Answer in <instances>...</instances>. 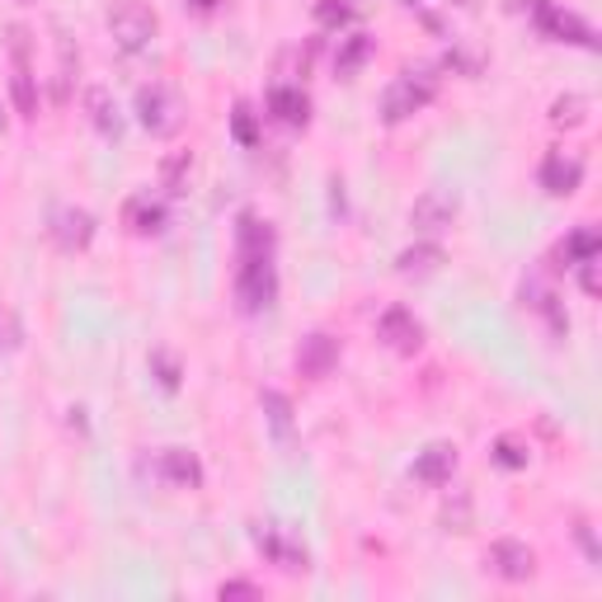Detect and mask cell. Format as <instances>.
<instances>
[{
    "mask_svg": "<svg viewBox=\"0 0 602 602\" xmlns=\"http://www.w3.org/2000/svg\"><path fill=\"white\" fill-rule=\"evenodd\" d=\"M10 52H14V76H10V99L20 118H38V85L28 71V28H10Z\"/></svg>",
    "mask_w": 602,
    "mask_h": 602,
    "instance_id": "obj_6",
    "label": "cell"
},
{
    "mask_svg": "<svg viewBox=\"0 0 602 602\" xmlns=\"http://www.w3.org/2000/svg\"><path fill=\"white\" fill-rule=\"evenodd\" d=\"M217 598H260V584H250V579H226Z\"/></svg>",
    "mask_w": 602,
    "mask_h": 602,
    "instance_id": "obj_32",
    "label": "cell"
},
{
    "mask_svg": "<svg viewBox=\"0 0 602 602\" xmlns=\"http://www.w3.org/2000/svg\"><path fill=\"white\" fill-rule=\"evenodd\" d=\"M575 268H579V288L589 292V297H598V288H602V283H598V254H589V260H579Z\"/></svg>",
    "mask_w": 602,
    "mask_h": 602,
    "instance_id": "obj_31",
    "label": "cell"
},
{
    "mask_svg": "<svg viewBox=\"0 0 602 602\" xmlns=\"http://www.w3.org/2000/svg\"><path fill=\"white\" fill-rule=\"evenodd\" d=\"M602 250V236L593 231V226H579L575 236H565L561 246H555V260H565V268H575L579 260H589V254Z\"/></svg>",
    "mask_w": 602,
    "mask_h": 602,
    "instance_id": "obj_21",
    "label": "cell"
},
{
    "mask_svg": "<svg viewBox=\"0 0 602 602\" xmlns=\"http://www.w3.org/2000/svg\"><path fill=\"white\" fill-rule=\"evenodd\" d=\"M377 339L391 353H405L410 358V353L424 349V325L414 321V311H405V306H386L381 321H377Z\"/></svg>",
    "mask_w": 602,
    "mask_h": 602,
    "instance_id": "obj_8",
    "label": "cell"
},
{
    "mask_svg": "<svg viewBox=\"0 0 602 602\" xmlns=\"http://www.w3.org/2000/svg\"><path fill=\"white\" fill-rule=\"evenodd\" d=\"M236 240H240V254H254V250H274V226H268V222H260V217H254V212H240Z\"/></svg>",
    "mask_w": 602,
    "mask_h": 602,
    "instance_id": "obj_23",
    "label": "cell"
},
{
    "mask_svg": "<svg viewBox=\"0 0 602 602\" xmlns=\"http://www.w3.org/2000/svg\"><path fill=\"white\" fill-rule=\"evenodd\" d=\"M523 306H532L537 315H547L551 335H565V329H569V315H565V306H561V297H555L541 278H527V283H523Z\"/></svg>",
    "mask_w": 602,
    "mask_h": 602,
    "instance_id": "obj_19",
    "label": "cell"
},
{
    "mask_svg": "<svg viewBox=\"0 0 602 602\" xmlns=\"http://www.w3.org/2000/svg\"><path fill=\"white\" fill-rule=\"evenodd\" d=\"M442 264H448V254H442L438 240H419V246H405L396 254V274L400 278H434Z\"/></svg>",
    "mask_w": 602,
    "mask_h": 602,
    "instance_id": "obj_15",
    "label": "cell"
},
{
    "mask_svg": "<svg viewBox=\"0 0 602 602\" xmlns=\"http://www.w3.org/2000/svg\"><path fill=\"white\" fill-rule=\"evenodd\" d=\"M151 372H155V381H161L165 391H179V358L170 353V349H155L151 353Z\"/></svg>",
    "mask_w": 602,
    "mask_h": 602,
    "instance_id": "obj_27",
    "label": "cell"
},
{
    "mask_svg": "<svg viewBox=\"0 0 602 602\" xmlns=\"http://www.w3.org/2000/svg\"><path fill=\"white\" fill-rule=\"evenodd\" d=\"M193 5H198V10H212V5H217V0H193Z\"/></svg>",
    "mask_w": 602,
    "mask_h": 602,
    "instance_id": "obj_34",
    "label": "cell"
},
{
    "mask_svg": "<svg viewBox=\"0 0 602 602\" xmlns=\"http://www.w3.org/2000/svg\"><path fill=\"white\" fill-rule=\"evenodd\" d=\"M523 10L532 14V24H537L547 38H555V42H575V48H598V34H593V28L584 24L579 14L561 10L555 0H523Z\"/></svg>",
    "mask_w": 602,
    "mask_h": 602,
    "instance_id": "obj_5",
    "label": "cell"
},
{
    "mask_svg": "<svg viewBox=\"0 0 602 602\" xmlns=\"http://www.w3.org/2000/svg\"><path fill=\"white\" fill-rule=\"evenodd\" d=\"M456 208H462V198H456L452 189H424L410 208V226L424 231V236H438L456 222Z\"/></svg>",
    "mask_w": 602,
    "mask_h": 602,
    "instance_id": "obj_7",
    "label": "cell"
},
{
    "mask_svg": "<svg viewBox=\"0 0 602 602\" xmlns=\"http://www.w3.org/2000/svg\"><path fill=\"white\" fill-rule=\"evenodd\" d=\"M52 240L62 246L66 254L85 250L95 240V212L90 208H57L52 212Z\"/></svg>",
    "mask_w": 602,
    "mask_h": 602,
    "instance_id": "obj_11",
    "label": "cell"
},
{
    "mask_svg": "<svg viewBox=\"0 0 602 602\" xmlns=\"http://www.w3.org/2000/svg\"><path fill=\"white\" fill-rule=\"evenodd\" d=\"M456 471V448L452 442H428V448L414 456V480L424 485H448Z\"/></svg>",
    "mask_w": 602,
    "mask_h": 602,
    "instance_id": "obj_17",
    "label": "cell"
},
{
    "mask_svg": "<svg viewBox=\"0 0 602 602\" xmlns=\"http://www.w3.org/2000/svg\"><path fill=\"white\" fill-rule=\"evenodd\" d=\"M579 179H584V165L575 161V155L551 151L547 161H541V189L555 193V198H569V193L579 189Z\"/></svg>",
    "mask_w": 602,
    "mask_h": 602,
    "instance_id": "obj_14",
    "label": "cell"
},
{
    "mask_svg": "<svg viewBox=\"0 0 602 602\" xmlns=\"http://www.w3.org/2000/svg\"><path fill=\"white\" fill-rule=\"evenodd\" d=\"M527 456H532V452H527L518 438H499V442H494V462L504 466V471H523Z\"/></svg>",
    "mask_w": 602,
    "mask_h": 602,
    "instance_id": "obj_29",
    "label": "cell"
},
{
    "mask_svg": "<svg viewBox=\"0 0 602 602\" xmlns=\"http://www.w3.org/2000/svg\"><path fill=\"white\" fill-rule=\"evenodd\" d=\"M20 5H34V0H20Z\"/></svg>",
    "mask_w": 602,
    "mask_h": 602,
    "instance_id": "obj_35",
    "label": "cell"
},
{
    "mask_svg": "<svg viewBox=\"0 0 602 602\" xmlns=\"http://www.w3.org/2000/svg\"><path fill=\"white\" fill-rule=\"evenodd\" d=\"M0 133H5V118H0Z\"/></svg>",
    "mask_w": 602,
    "mask_h": 602,
    "instance_id": "obj_36",
    "label": "cell"
},
{
    "mask_svg": "<svg viewBox=\"0 0 602 602\" xmlns=\"http://www.w3.org/2000/svg\"><path fill=\"white\" fill-rule=\"evenodd\" d=\"M315 20L325 28H343V24L358 20V5L353 0H315Z\"/></svg>",
    "mask_w": 602,
    "mask_h": 602,
    "instance_id": "obj_26",
    "label": "cell"
},
{
    "mask_svg": "<svg viewBox=\"0 0 602 602\" xmlns=\"http://www.w3.org/2000/svg\"><path fill=\"white\" fill-rule=\"evenodd\" d=\"M254 547H260L268 561H274L278 569H288V575H301V569L311 565V555H306V547H297V541H288L278 532V527H254Z\"/></svg>",
    "mask_w": 602,
    "mask_h": 602,
    "instance_id": "obj_12",
    "label": "cell"
},
{
    "mask_svg": "<svg viewBox=\"0 0 602 602\" xmlns=\"http://www.w3.org/2000/svg\"><path fill=\"white\" fill-rule=\"evenodd\" d=\"M137 118L151 137H175L184 127V99L170 85H141L137 90Z\"/></svg>",
    "mask_w": 602,
    "mask_h": 602,
    "instance_id": "obj_4",
    "label": "cell"
},
{
    "mask_svg": "<svg viewBox=\"0 0 602 602\" xmlns=\"http://www.w3.org/2000/svg\"><path fill=\"white\" fill-rule=\"evenodd\" d=\"M264 414H268V428L283 448H292V400L283 391H264Z\"/></svg>",
    "mask_w": 602,
    "mask_h": 602,
    "instance_id": "obj_22",
    "label": "cell"
},
{
    "mask_svg": "<svg viewBox=\"0 0 602 602\" xmlns=\"http://www.w3.org/2000/svg\"><path fill=\"white\" fill-rule=\"evenodd\" d=\"M278 297V274H274V250H254V254H240V268H236V301L240 311L260 315L274 306Z\"/></svg>",
    "mask_w": 602,
    "mask_h": 602,
    "instance_id": "obj_1",
    "label": "cell"
},
{
    "mask_svg": "<svg viewBox=\"0 0 602 602\" xmlns=\"http://www.w3.org/2000/svg\"><path fill=\"white\" fill-rule=\"evenodd\" d=\"M14 339H20V325H14L10 311H0V353L14 349Z\"/></svg>",
    "mask_w": 602,
    "mask_h": 602,
    "instance_id": "obj_33",
    "label": "cell"
},
{
    "mask_svg": "<svg viewBox=\"0 0 602 602\" xmlns=\"http://www.w3.org/2000/svg\"><path fill=\"white\" fill-rule=\"evenodd\" d=\"M438 95V80L428 76V71H405V76H396L386 85V99H381V118L386 123H405L410 113H419L424 104H434Z\"/></svg>",
    "mask_w": 602,
    "mask_h": 602,
    "instance_id": "obj_3",
    "label": "cell"
},
{
    "mask_svg": "<svg viewBox=\"0 0 602 602\" xmlns=\"http://www.w3.org/2000/svg\"><path fill=\"white\" fill-rule=\"evenodd\" d=\"M155 476L165 485H179V490H198V485H203V462H198L189 448H165L155 456Z\"/></svg>",
    "mask_w": 602,
    "mask_h": 602,
    "instance_id": "obj_13",
    "label": "cell"
},
{
    "mask_svg": "<svg viewBox=\"0 0 602 602\" xmlns=\"http://www.w3.org/2000/svg\"><path fill=\"white\" fill-rule=\"evenodd\" d=\"M268 113L288 127H306L311 123V99H306L301 85H274V90H268Z\"/></svg>",
    "mask_w": 602,
    "mask_h": 602,
    "instance_id": "obj_18",
    "label": "cell"
},
{
    "mask_svg": "<svg viewBox=\"0 0 602 602\" xmlns=\"http://www.w3.org/2000/svg\"><path fill=\"white\" fill-rule=\"evenodd\" d=\"M485 565L504 584H527L537 575V555H532V547H523V541H494V547L485 551Z\"/></svg>",
    "mask_w": 602,
    "mask_h": 602,
    "instance_id": "obj_9",
    "label": "cell"
},
{
    "mask_svg": "<svg viewBox=\"0 0 602 602\" xmlns=\"http://www.w3.org/2000/svg\"><path fill=\"white\" fill-rule=\"evenodd\" d=\"M231 127H236V137H240V141H246V147H254V141H260V133H254V113H250L246 104H240V109H236V118H231Z\"/></svg>",
    "mask_w": 602,
    "mask_h": 602,
    "instance_id": "obj_30",
    "label": "cell"
},
{
    "mask_svg": "<svg viewBox=\"0 0 602 602\" xmlns=\"http://www.w3.org/2000/svg\"><path fill=\"white\" fill-rule=\"evenodd\" d=\"M584 118H589V95H561L551 104V123L555 127H579Z\"/></svg>",
    "mask_w": 602,
    "mask_h": 602,
    "instance_id": "obj_24",
    "label": "cell"
},
{
    "mask_svg": "<svg viewBox=\"0 0 602 602\" xmlns=\"http://www.w3.org/2000/svg\"><path fill=\"white\" fill-rule=\"evenodd\" d=\"M85 109H90V123L109 141L123 137V113H118V104H113V95L104 90V85H90V90H85Z\"/></svg>",
    "mask_w": 602,
    "mask_h": 602,
    "instance_id": "obj_20",
    "label": "cell"
},
{
    "mask_svg": "<svg viewBox=\"0 0 602 602\" xmlns=\"http://www.w3.org/2000/svg\"><path fill=\"white\" fill-rule=\"evenodd\" d=\"M123 222L133 226L137 236H161L165 231V222H170V212L161 198H151V193H133L127 198V208H123Z\"/></svg>",
    "mask_w": 602,
    "mask_h": 602,
    "instance_id": "obj_16",
    "label": "cell"
},
{
    "mask_svg": "<svg viewBox=\"0 0 602 602\" xmlns=\"http://www.w3.org/2000/svg\"><path fill=\"white\" fill-rule=\"evenodd\" d=\"M104 24H109V34H113V42H118L123 52L151 48L155 28H161V20H155V10L147 5V0H113Z\"/></svg>",
    "mask_w": 602,
    "mask_h": 602,
    "instance_id": "obj_2",
    "label": "cell"
},
{
    "mask_svg": "<svg viewBox=\"0 0 602 602\" xmlns=\"http://www.w3.org/2000/svg\"><path fill=\"white\" fill-rule=\"evenodd\" d=\"M335 363H339V339L325 335V329H315V335H306L297 343V372H301V377L321 381V377L335 372Z\"/></svg>",
    "mask_w": 602,
    "mask_h": 602,
    "instance_id": "obj_10",
    "label": "cell"
},
{
    "mask_svg": "<svg viewBox=\"0 0 602 602\" xmlns=\"http://www.w3.org/2000/svg\"><path fill=\"white\" fill-rule=\"evenodd\" d=\"M161 175H165V189H170V193H184V189H189V151L170 155V161L161 165Z\"/></svg>",
    "mask_w": 602,
    "mask_h": 602,
    "instance_id": "obj_28",
    "label": "cell"
},
{
    "mask_svg": "<svg viewBox=\"0 0 602 602\" xmlns=\"http://www.w3.org/2000/svg\"><path fill=\"white\" fill-rule=\"evenodd\" d=\"M372 57V38L367 34H349V42L339 48V57H335V66H339V76H353L358 66H363Z\"/></svg>",
    "mask_w": 602,
    "mask_h": 602,
    "instance_id": "obj_25",
    "label": "cell"
}]
</instances>
